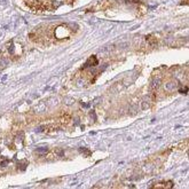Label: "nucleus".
Returning a JSON list of instances; mask_svg holds the SVG:
<instances>
[{
	"label": "nucleus",
	"instance_id": "1",
	"mask_svg": "<svg viewBox=\"0 0 189 189\" xmlns=\"http://www.w3.org/2000/svg\"><path fill=\"white\" fill-rule=\"evenodd\" d=\"M154 101H155V94L144 95L142 101H141V108H142V110H148V109H150V107H151Z\"/></svg>",
	"mask_w": 189,
	"mask_h": 189
},
{
	"label": "nucleus",
	"instance_id": "2",
	"mask_svg": "<svg viewBox=\"0 0 189 189\" xmlns=\"http://www.w3.org/2000/svg\"><path fill=\"white\" fill-rule=\"evenodd\" d=\"M109 6V1L108 0H99L98 2L91 8L92 12H98V10H103L107 7Z\"/></svg>",
	"mask_w": 189,
	"mask_h": 189
},
{
	"label": "nucleus",
	"instance_id": "3",
	"mask_svg": "<svg viewBox=\"0 0 189 189\" xmlns=\"http://www.w3.org/2000/svg\"><path fill=\"white\" fill-rule=\"evenodd\" d=\"M178 86H179L178 80L172 79V80H169V81H166V83L164 84V90L166 92H173L178 88Z\"/></svg>",
	"mask_w": 189,
	"mask_h": 189
},
{
	"label": "nucleus",
	"instance_id": "4",
	"mask_svg": "<svg viewBox=\"0 0 189 189\" xmlns=\"http://www.w3.org/2000/svg\"><path fill=\"white\" fill-rule=\"evenodd\" d=\"M161 84H162V80H161V78H154L152 80H151V84H150V88L152 90V91H156V90H158L159 87H161Z\"/></svg>",
	"mask_w": 189,
	"mask_h": 189
},
{
	"label": "nucleus",
	"instance_id": "5",
	"mask_svg": "<svg viewBox=\"0 0 189 189\" xmlns=\"http://www.w3.org/2000/svg\"><path fill=\"white\" fill-rule=\"evenodd\" d=\"M98 63H99L98 59H96L95 56H91L90 59L87 60V62L85 63L83 68H88V66H95V65H98Z\"/></svg>",
	"mask_w": 189,
	"mask_h": 189
},
{
	"label": "nucleus",
	"instance_id": "6",
	"mask_svg": "<svg viewBox=\"0 0 189 189\" xmlns=\"http://www.w3.org/2000/svg\"><path fill=\"white\" fill-rule=\"evenodd\" d=\"M155 188H172L173 187V182L172 181H164V182L157 183L156 186H154Z\"/></svg>",
	"mask_w": 189,
	"mask_h": 189
},
{
	"label": "nucleus",
	"instance_id": "7",
	"mask_svg": "<svg viewBox=\"0 0 189 189\" xmlns=\"http://www.w3.org/2000/svg\"><path fill=\"white\" fill-rule=\"evenodd\" d=\"M71 120V116L69 114H62V116L60 117V123L63 125L69 124V122Z\"/></svg>",
	"mask_w": 189,
	"mask_h": 189
},
{
	"label": "nucleus",
	"instance_id": "8",
	"mask_svg": "<svg viewBox=\"0 0 189 189\" xmlns=\"http://www.w3.org/2000/svg\"><path fill=\"white\" fill-rule=\"evenodd\" d=\"M137 111H139V108H137V105H135V103L130 105V108H128V114H130L131 116H134Z\"/></svg>",
	"mask_w": 189,
	"mask_h": 189
},
{
	"label": "nucleus",
	"instance_id": "9",
	"mask_svg": "<svg viewBox=\"0 0 189 189\" xmlns=\"http://www.w3.org/2000/svg\"><path fill=\"white\" fill-rule=\"evenodd\" d=\"M45 128L47 130L48 133H51V132H55V131L59 130V126H56V125H47Z\"/></svg>",
	"mask_w": 189,
	"mask_h": 189
},
{
	"label": "nucleus",
	"instance_id": "10",
	"mask_svg": "<svg viewBox=\"0 0 189 189\" xmlns=\"http://www.w3.org/2000/svg\"><path fill=\"white\" fill-rule=\"evenodd\" d=\"M8 63H9V60L7 59V58H1V60H0V65H1L2 68H4V66H7Z\"/></svg>",
	"mask_w": 189,
	"mask_h": 189
},
{
	"label": "nucleus",
	"instance_id": "11",
	"mask_svg": "<svg viewBox=\"0 0 189 189\" xmlns=\"http://www.w3.org/2000/svg\"><path fill=\"white\" fill-rule=\"evenodd\" d=\"M147 40H149V44L151 46H155L157 44V39H155V38L151 37V36H150V37H147Z\"/></svg>",
	"mask_w": 189,
	"mask_h": 189
},
{
	"label": "nucleus",
	"instance_id": "12",
	"mask_svg": "<svg viewBox=\"0 0 189 189\" xmlns=\"http://www.w3.org/2000/svg\"><path fill=\"white\" fill-rule=\"evenodd\" d=\"M48 151L47 148H38V149L36 150V152H38V154H46Z\"/></svg>",
	"mask_w": 189,
	"mask_h": 189
},
{
	"label": "nucleus",
	"instance_id": "13",
	"mask_svg": "<svg viewBox=\"0 0 189 189\" xmlns=\"http://www.w3.org/2000/svg\"><path fill=\"white\" fill-rule=\"evenodd\" d=\"M64 103H66V105H70L72 103V100H71V99H65V100H64Z\"/></svg>",
	"mask_w": 189,
	"mask_h": 189
},
{
	"label": "nucleus",
	"instance_id": "14",
	"mask_svg": "<svg viewBox=\"0 0 189 189\" xmlns=\"http://www.w3.org/2000/svg\"><path fill=\"white\" fill-rule=\"evenodd\" d=\"M55 152H56V155H59V156H63V151H62V150L56 149L55 150Z\"/></svg>",
	"mask_w": 189,
	"mask_h": 189
},
{
	"label": "nucleus",
	"instance_id": "15",
	"mask_svg": "<svg viewBox=\"0 0 189 189\" xmlns=\"http://www.w3.org/2000/svg\"><path fill=\"white\" fill-rule=\"evenodd\" d=\"M7 164H8V162H2V163H1V166H5V165H7Z\"/></svg>",
	"mask_w": 189,
	"mask_h": 189
}]
</instances>
